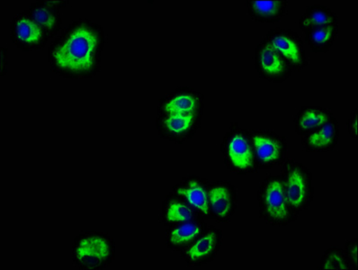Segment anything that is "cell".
Masks as SVG:
<instances>
[{"label": "cell", "instance_id": "6da1fadb", "mask_svg": "<svg viewBox=\"0 0 358 270\" xmlns=\"http://www.w3.org/2000/svg\"><path fill=\"white\" fill-rule=\"evenodd\" d=\"M99 38L95 30L81 24L73 28L64 42L53 49V62L59 70L83 73L92 70Z\"/></svg>", "mask_w": 358, "mask_h": 270}, {"label": "cell", "instance_id": "7a4b0ae2", "mask_svg": "<svg viewBox=\"0 0 358 270\" xmlns=\"http://www.w3.org/2000/svg\"><path fill=\"white\" fill-rule=\"evenodd\" d=\"M260 218L273 226H287L295 222L298 215L289 205L282 175H269L257 191Z\"/></svg>", "mask_w": 358, "mask_h": 270}, {"label": "cell", "instance_id": "3957f363", "mask_svg": "<svg viewBox=\"0 0 358 270\" xmlns=\"http://www.w3.org/2000/svg\"><path fill=\"white\" fill-rule=\"evenodd\" d=\"M282 182L291 208L299 215L312 205L314 197L313 173L303 163L287 159L282 164Z\"/></svg>", "mask_w": 358, "mask_h": 270}, {"label": "cell", "instance_id": "277c9868", "mask_svg": "<svg viewBox=\"0 0 358 270\" xmlns=\"http://www.w3.org/2000/svg\"><path fill=\"white\" fill-rule=\"evenodd\" d=\"M226 167L238 175L254 173L257 168L250 133L238 127H231L226 134L222 145Z\"/></svg>", "mask_w": 358, "mask_h": 270}, {"label": "cell", "instance_id": "5b68a950", "mask_svg": "<svg viewBox=\"0 0 358 270\" xmlns=\"http://www.w3.org/2000/svg\"><path fill=\"white\" fill-rule=\"evenodd\" d=\"M257 168L269 169L287 161V143L285 138L272 131H252L250 133Z\"/></svg>", "mask_w": 358, "mask_h": 270}, {"label": "cell", "instance_id": "8992f818", "mask_svg": "<svg viewBox=\"0 0 358 270\" xmlns=\"http://www.w3.org/2000/svg\"><path fill=\"white\" fill-rule=\"evenodd\" d=\"M264 39L287 62L292 70L303 71L309 64L303 40L294 31L273 29Z\"/></svg>", "mask_w": 358, "mask_h": 270}, {"label": "cell", "instance_id": "52a82bcc", "mask_svg": "<svg viewBox=\"0 0 358 270\" xmlns=\"http://www.w3.org/2000/svg\"><path fill=\"white\" fill-rule=\"evenodd\" d=\"M254 62L260 78L268 83H285L293 71L287 62L265 39L257 45Z\"/></svg>", "mask_w": 358, "mask_h": 270}, {"label": "cell", "instance_id": "ba28073f", "mask_svg": "<svg viewBox=\"0 0 358 270\" xmlns=\"http://www.w3.org/2000/svg\"><path fill=\"white\" fill-rule=\"evenodd\" d=\"M73 257L83 269H100L112 257L111 244L101 235H86L78 239L75 244Z\"/></svg>", "mask_w": 358, "mask_h": 270}, {"label": "cell", "instance_id": "9c48e42d", "mask_svg": "<svg viewBox=\"0 0 358 270\" xmlns=\"http://www.w3.org/2000/svg\"><path fill=\"white\" fill-rule=\"evenodd\" d=\"M210 210L220 222H230L237 212L236 188L228 181L215 182L208 190Z\"/></svg>", "mask_w": 358, "mask_h": 270}, {"label": "cell", "instance_id": "30bf717a", "mask_svg": "<svg viewBox=\"0 0 358 270\" xmlns=\"http://www.w3.org/2000/svg\"><path fill=\"white\" fill-rule=\"evenodd\" d=\"M224 241V234L215 227L203 232L202 236L197 238L194 243L185 251L184 257L187 262L194 265H201L215 260Z\"/></svg>", "mask_w": 358, "mask_h": 270}, {"label": "cell", "instance_id": "8fae6325", "mask_svg": "<svg viewBox=\"0 0 358 270\" xmlns=\"http://www.w3.org/2000/svg\"><path fill=\"white\" fill-rule=\"evenodd\" d=\"M339 125L332 116L323 127L301 138V144L308 152H329L338 144Z\"/></svg>", "mask_w": 358, "mask_h": 270}, {"label": "cell", "instance_id": "7c38bea8", "mask_svg": "<svg viewBox=\"0 0 358 270\" xmlns=\"http://www.w3.org/2000/svg\"><path fill=\"white\" fill-rule=\"evenodd\" d=\"M246 7L253 21L262 24L280 22L288 12L287 0H248Z\"/></svg>", "mask_w": 358, "mask_h": 270}, {"label": "cell", "instance_id": "4fadbf2b", "mask_svg": "<svg viewBox=\"0 0 358 270\" xmlns=\"http://www.w3.org/2000/svg\"><path fill=\"white\" fill-rule=\"evenodd\" d=\"M332 116L329 109L320 106H306L295 115L294 130L297 134L304 136L323 127Z\"/></svg>", "mask_w": 358, "mask_h": 270}, {"label": "cell", "instance_id": "5bb4252c", "mask_svg": "<svg viewBox=\"0 0 358 270\" xmlns=\"http://www.w3.org/2000/svg\"><path fill=\"white\" fill-rule=\"evenodd\" d=\"M338 36V24L310 28L306 31V43L313 53H325L331 50Z\"/></svg>", "mask_w": 358, "mask_h": 270}, {"label": "cell", "instance_id": "9a60e30c", "mask_svg": "<svg viewBox=\"0 0 358 270\" xmlns=\"http://www.w3.org/2000/svg\"><path fill=\"white\" fill-rule=\"evenodd\" d=\"M338 23V15L331 8L323 5H313L306 8L299 20V27L306 32L310 28L329 26Z\"/></svg>", "mask_w": 358, "mask_h": 270}, {"label": "cell", "instance_id": "2e32d148", "mask_svg": "<svg viewBox=\"0 0 358 270\" xmlns=\"http://www.w3.org/2000/svg\"><path fill=\"white\" fill-rule=\"evenodd\" d=\"M177 193L184 197L191 206L199 210L203 215H211L208 191L199 182L191 180L186 186L178 188Z\"/></svg>", "mask_w": 358, "mask_h": 270}, {"label": "cell", "instance_id": "e0dca14e", "mask_svg": "<svg viewBox=\"0 0 358 270\" xmlns=\"http://www.w3.org/2000/svg\"><path fill=\"white\" fill-rule=\"evenodd\" d=\"M200 99L193 93L183 92L169 97L163 104L162 109L166 115L191 114L196 113Z\"/></svg>", "mask_w": 358, "mask_h": 270}, {"label": "cell", "instance_id": "ac0fdd59", "mask_svg": "<svg viewBox=\"0 0 358 270\" xmlns=\"http://www.w3.org/2000/svg\"><path fill=\"white\" fill-rule=\"evenodd\" d=\"M203 234V225L193 221L185 222L169 232L168 243L172 248L186 246Z\"/></svg>", "mask_w": 358, "mask_h": 270}, {"label": "cell", "instance_id": "d6986e66", "mask_svg": "<svg viewBox=\"0 0 358 270\" xmlns=\"http://www.w3.org/2000/svg\"><path fill=\"white\" fill-rule=\"evenodd\" d=\"M196 113L191 114L166 115L163 119V127L174 136H182L192 131L196 125Z\"/></svg>", "mask_w": 358, "mask_h": 270}, {"label": "cell", "instance_id": "ffe728a7", "mask_svg": "<svg viewBox=\"0 0 358 270\" xmlns=\"http://www.w3.org/2000/svg\"><path fill=\"white\" fill-rule=\"evenodd\" d=\"M15 34L22 43L37 45L42 41L43 32L36 21L27 17H21L15 21Z\"/></svg>", "mask_w": 358, "mask_h": 270}, {"label": "cell", "instance_id": "44dd1931", "mask_svg": "<svg viewBox=\"0 0 358 270\" xmlns=\"http://www.w3.org/2000/svg\"><path fill=\"white\" fill-rule=\"evenodd\" d=\"M320 270H351V267L344 250L332 246L323 253L319 264Z\"/></svg>", "mask_w": 358, "mask_h": 270}, {"label": "cell", "instance_id": "7402d4cb", "mask_svg": "<svg viewBox=\"0 0 358 270\" xmlns=\"http://www.w3.org/2000/svg\"><path fill=\"white\" fill-rule=\"evenodd\" d=\"M194 218L193 210L186 204L178 202V201H171L166 206L165 219L169 224L193 221Z\"/></svg>", "mask_w": 358, "mask_h": 270}, {"label": "cell", "instance_id": "603a6c76", "mask_svg": "<svg viewBox=\"0 0 358 270\" xmlns=\"http://www.w3.org/2000/svg\"><path fill=\"white\" fill-rule=\"evenodd\" d=\"M33 17L34 21L40 27H45V29L52 31L57 29L58 17L51 9L46 7H36L34 8Z\"/></svg>", "mask_w": 358, "mask_h": 270}, {"label": "cell", "instance_id": "cb8c5ba5", "mask_svg": "<svg viewBox=\"0 0 358 270\" xmlns=\"http://www.w3.org/2000/svg\"><path fill=\"white\" fill-rule=\"evenodd\" d=\"M345 254L348 262L350 264L351 270L358 269V239L353 237L350 239L345 245Z\"/></svg>", "mask_w": 358, "mask_h": 270}, {"label": "cell", "instance_id": "d4e9b609", "mask_svg": "<svg viewBox=\"0 0 358 270\" xmlns=\"http://www.w3.org/2000/svg\"><path fill=\"white\" fill-rule=\"evenodd\" d=\"M347 129L348 134L352 139L357 140L358 137V118L357 108L352 110L350 118L348 119Z\"/></svg>", "mask_w": 358, "mask_h": 270}]
</instances>
